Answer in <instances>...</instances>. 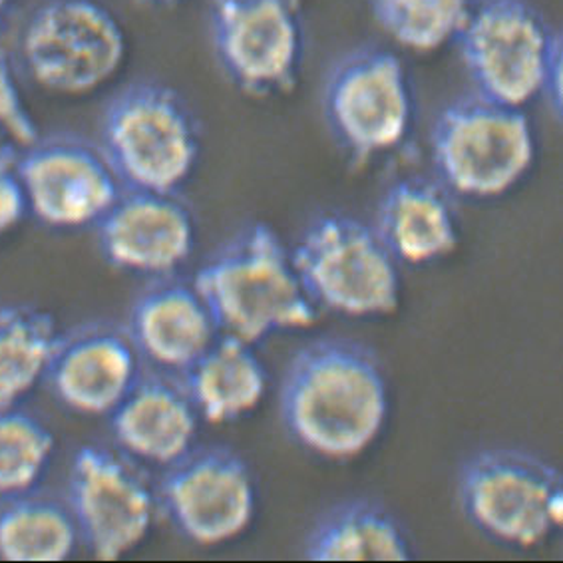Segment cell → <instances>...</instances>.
Here are the masks:
<instances>
[{
    "label": "cell",
    "instance_id": "obj_16",
    "mask_svg": "<svg viewBox=\"0 0 563 563\" xmlns=\"http://www.w3.org/2000/svg\"><path fill=\"white\" fill-rule=\"evenodd\" d=\"M199 415L186 386L166 375H140L110 412V428L125 454L169 466L194 449Z\"/></svg>",
    "mask_w": 563,
    "mask_h": 563
},
{
    "label": "cell",
    "instance_id": "obj_5",
    "mask_svg": "<svg viewBox=\"0 0 563 563\" xmlns=\"http://www.w3.org/2000/svg\"><path fill=\"white\" fill-rule=\"evenodd\" d=\"M430 156L444 188L470 199L500 198L516 188L536 159L532 120L523 108L472 92L440 110Z\"/></svg>",
    "mask_w": 563,
    "mask_h": 563
},
{
    "label": "cell",
    "instance_id": "obj_18",
    "mask_svg": "<svg viewBox=\"0 0 563 563\" xmlns=\"http://www.w3.org/2000/svg\"><path fill=\"white\" fill-rule=\"evenodd\" d=\"M373 228L398 263L437 262L459 245V218L450 191L430 179L390 184L378 199Z\"/></svg>",
    "mask_w": 563,
    "mask_h": 563
},
{
    "label": "cell",
    "instance_id": "obj_22",
    "mask_svg": "<svg viewBox=\"0 0 563 563\" xmlns=\"http://www.w3.org/2000/svg\"><path fill=\"white\" fill-rule=\"evenodd\" d=\"M60 336L53 314L42 309L0 307V408L16 407L46 378Z\"/></svg>",
    "mask_w": 563,
    "mask_h": 563
},
{
    "label": "cell",
    "instance_id": "obj_7",
    "mask_svg": "<svg viewBox=\"0 0 563 563\" xmlns=\"http://www.w3.org/2000/svg\"><path fill=\"white\" fill-rule=\"evenodd\" d=\"M324 122L356 166L397 150L415 122V88L398 54L361 46L343 54L324 78Z\"/></svg>",
    "mask_w": 563,
    "mask_h": 563
},
{
    "label": "cell",
    "instance_id": "obj_1",
    "mask_svg": "<svg viewBox=\"0 0 563 563\" xmlns=\"http://www.w3.org/2000/svg\"><path fill=\"white\" fill-rule=\"evenodd\" d=\"M283 427L323 459H353L373 444L388 415L383 366L365 344L317 339L285 368L279 393Z\"/></svg>",
    "mask_w": 563,
    "mask_h": 563
},
{
    "label": "cell",
    "instance_id": "obj_14",
    "mask_svg": "<svg viewBox=\"0 0 563 563\" xmlns=\"http://www.w3.org/2000/svg\"><path fill=\"white\" fill-rule=\"evenodd\" d=\"M98 247L115 269L166 277L188 262L198 230L178 194L122 189L96 223Z\"/></svg>",
    "mask_w": 563,
    "mask_h": 563
},
{
    "label": "cell",
    "instance_id": "obj_25",
    "mask_svg": "<svg viewBox=\"0 0 563 563\" xmlns=\"http://www.w3.org/2000/svg\"><path fill=\"white\" fill-rule=\"evenodd\" d=\"M0 132H4L16 147L31 146L41 137L31 108L24 102L11 60L0 48Z\"/></svg>",
    "mask_w": 563,
    "mask_h": 563
},
{
    "label": "cell",
    "instance_id": "obj_15",
    "mask_svg": "<svg viewBox=\"0 0 563 563\" xmlns=\"http://www.w3.org/2000/svg\"><path fill=\"white\" fill-rule=\"evenodd\" d=\"M140 376V355L130 334L90 324L60 336L46 378L54 397L80 415H110Z\"/></svg>",
    "mask_w": 563,
    "mask_h": 563
},
{
    "label": "cell",
    "instance_id": "obj_8",
    "mask_svg": "<svg viewBox=\"0 0 563 563\" xmlns=\"http://www.w3.org/2000/svg\"><path fill=\"white\" fill-rule=\"evenodd\" d=\"M21 51L32 80L44 90L92 95L124 68L128 36L98 0H46L24 24Z\"/></svg>",
    "mask_w": 563,
    "mask_h": 563
},
{
    "label": "cell",
    "instance_id": "obj_10",
    "mask_svg": "<svg viewBox=\"0 0 563 563\" xmlns=\"http://www.w3.org/2000/svg\"><path fill=\"white\" fill-rule=\"evenodd\" d=\"M209 36L243 95H287L301 78L307 41L297 0H209Z\"/></svg>",
    "mask_w": 563,
    "mask_h": 563
},
{
    "label": "cell",
    "instance_id": "obj_17",
    "mask_svg": "<svg viewBox=\"0 0 563 563\" xmlns=\"http://www.w3.org/2000/svg\"><path fill=\"white\" fill-rule=\"evenodd\" d=\"M128 334L137 355L167 373H184L220 334L194 285L157 282L137 295Z\"/></svg>",
    "mask_w": 563,
    "mask_h": 563
},
{
    "label": "cell",
    "instance_id": "obj_3",
    "mask_svg": "<svg viewBox=\"0 0 563 563\" xmlns=\"http://www.w3.org/2000/svg\"><path fill=\"white\" fill-rule=\"evenodd\" d=\"M476 95L523 108L543 98L562 112V38L528 0H474L459 38Z\"/></svg>",
    "mask_w": 563,
    "mask_h": 563
},
{
    "label": "cell",
    "instance_id": "obj_4",
    "mask_svg": "<svg viewBox=\"0 0 563 563\" xmlns=\"http://www.w3.org/2000/svg\"><path fill=\"white\" fill-rule=\"evenodd\" d=\"M98 146L124 188L178 194L198 167L201 130L178 90L137 80L106 102Z\"/></svg>",
    "mask_w": 563,
    "mask_h": 563
},
{
    "label": "cell",
    "instance_id": "obj_28",
    "mask_svg": "<svg viewBox=\"0 0 563 563\" xmlns=\"http://www.w3.org/2000/svg\"><path fill=\"white\" fill-rule=\"evenodd\" d=\"M11 4V0H0V12L4 11Z\"/></svg>",
    "mask_w": 563,
    "mask_h": 563
},
{
    "label": "cell",
    "instance_id": "obj_23",
    "mask_svg": "<svg viewBox=\"0 0 563 563\" xmlns=\"http://www.w3.org/2000/svg\"><path fill=\"white\" fill-rule=\"evenodd\" d=\"M474 0H371L378 26L412 53H437L456 42Z\"/></svg>",
    "mask_w": 563,
    "mask_h": 563
},
{
    "label": "cell",
    "instance_id": "obj_2",
    "mask_svg": "<svg viewBox=\"0 0 563 563\" xmlns=\"http://www.w3.org/2000/svg\"><path fill=\"white\" fill-rule=\"evenodd\" d=\"M191 285L220 333L245 343L317 321V305L295 272L291 253L267 223L238 231L199 267Z\"/></svg>",
    "mask_w": 563,
    "mask_h": 563
},
{
    "label": "cell",
    "instance_id": "obj_12",
    "mask_svg": "<svg viewBox=\"0 0 563 563\" xmlns=\"http://www.w3.org/2000/svg\"><path fill=\"white\" fill-rule=\"evenodd\" d=\"M157 501L186 540L221 545L250 528L257 494L250 466L238 452L206 446L166 466Z\"/></svg>",
    "mask_w": 563,
    "mask_h": 563
},
{
    "label": "cell",
    "instance_id": "obj_13",
    "mask_svg": "<svg viewBox=\"0 0 563 563\" xmlns=\"http://www.w3.org/2000/svg\"><path fill=\"white\" fill-rule=\"evenodd\" d=\"M19 172L29 211L56 230L96 225L124 189L98 144L68 134L21 147Z\"/></svg>",
    "mask_w": 563,
    "mask_h": 563
},
{
    "label": "cell",
    "instance_id": "obj_9",
    "mask_svg": "<svg viewBox=\"0 0 563 563\" xmlns=\"http://www.w3.org/2000/svg\"><path fill=\"white\" fill-rule=\"evenodd\" d=\"M459 501L492 540L532 548L562 523V476L523 450H481L460 468Z\"/></svg>",
    "mask_w": 563,
    "mask_h": 563
},
{
    "label": "cell",
    "instance_id": "obj_26",
    "mask_svg": "<svg viewBox=\"0 0 563 563\" xmlns=\"http://www.w3.org/2000/svg\"><path fill=\"white\" fill-rule=\"evenodd\" d=\"M29 213L19 172V147L0 142V235L16 228Z\"/></svg>",
    "mask_w": 563,
    "mask_h": 563
},
{
    "label": "cell",
    "instance_id": "obj_6",
    "mask_svg": "<svg viewBox=\"0 0 563 563\" xmlns=\"http://www.w3.org/2000/svg\"><path fill=\"white\" fill-rule=\"evenodd\" d=\"M317 307L349 317L393 313L400 299L397 260L375 228L346 213L314 218L291 253Z\"/></svg>",
    "mask_w": 563,
    "mask_h": 563
},
{
    "label": "cell",
    "instance_id": "obj_19",
    "mask_svg": "<svg viewBox=\"0 0 563 563\" xmlns=\"http://www.w3.org/2000/svg\"><path fill=\"white\" fill-rule=\"evenodd\" d=\"M181 385L201 418L213 424L233 422L257 407L267 390V371L253 344L218 334L181 373Z\"/></svg>",
    "mask_w": 563,
    "mask_h": 563
},
{
    "label": "cell",
    "instance_id": "obj_11",
    "mask_svg": "<svg viewBox=\"0 0 563 563\" xmlns=\"http://www.w3.org/2000/svg\"><path fill=\"white\" fill-rule=\"evenodd\" d=\"M156 501L146 476L122 454L96 444L74 454L66 506L96 558L118 560L144 542Z\"/></svg>",
    "mask_w": 563,
    "mask_h": 563
},
{
    "label": "cell",
    "instance_id": "obj_27",
    "mask_svg": "<svg viewBox=\"0 0 563 563\" xmlns=\"http://www.w3.org/2000/svg\"><path fill=\"white\" fill-rule=\"evenodd\" d=\"M144 2H150V4H176L179 0H144Z\"/></svg>",
    "mask_w": 563,
    "mask_h": 563
},
{
    "label": "cell",
    "instance_id": "obj_20",
    "mask_svg": "<svg viewBox=\"0 0 563 563\" xmlns=\"http://www.w3.org/2000/svg\"><path fill=\"white\" fill-rule=\"evenodd\" d=\"M410 542L397 518L378 501H341L313 523L305 558L313 562H402Z\"/></svg>",
    "mask_w": 563,
    "mask_h": 563
},
{
    "label": "cell",
    "instance_id": "obj_24",
    "mask_svg": "<svg viewBox=\"0 0 563 563\" xmlns=\"http://www.w3.org/2000/svg\"><path fill=\"white\" fill-rule=\"evenodd\" d=\"M54 444L41 418L16 407L0 408V496L32 490L53 460Z\"/></svg>",
    "mask_w": 563,
    "mask_h": 563
},
{
    "label": "cell",
    "instance_id": "obj_21",
    "mask_svg": "<svg viewBox=\"0 0 563 563\" xmlns=\"http://www.w3.org/2000/svg\"><path fill=\"white\" fill-rule=\"evenodd\" d=\"M80 540L63 501L32 490L4 496L0 504V560L64 562Z\"/></svg>",
    "mask_w": 563,
    "mask_h": 563
}]
</instances>
